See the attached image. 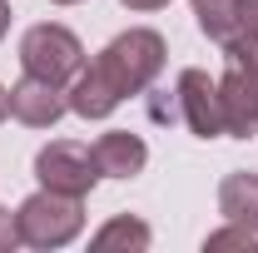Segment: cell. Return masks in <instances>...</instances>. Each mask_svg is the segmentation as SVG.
<instances>
[{
  "label": "cell",
  "instance_id": "cell-1",
  "mask_svg": "<svg viewBox=\"0 0 258 253\" xmlns=\"http://www.w3.org/2000/svg\"><path fill=\"white\" fill-rule=\"evenodd\" d=\"M224 80H219V104H224V134H258V40L238 35L224 45Z\"/></svg>",
  "mask_w": 258,
  "mask_h": 253
},
{
  "label": "cell",
  "instance_id": "cell-2",
  "mask_svg": "<svg viewBox=\"0 0 258 253\" xmlns=\"http://www.w3.org/2000/svg\"><path fill=\"white\" fill-rule=\"evenodd\" d=\"M95 65H99V75L119 90V99L139 95V90L154 85V75L164 70V40L154 30H124L99 50Z\"/></svg>",
  "mask_w": 258,
  "mask_h": 253
},
{
  "label": "cell",
  "instance_id": "cell-3",
  "mask_svg": "<svg viewBox=\"0 0 258 253\" xmlns=\"http://www.w3.org/2000/svg\"><path fill=\"white\" fill-rule=\"evenodd\" d=\"M80 223H85V204L75 194H55V189L30 194L15 209V233L30 248H64L80 233Z\"/></svg>",
  "mask_w": 258,
  "mask_h": 253
},
{
  "label": "cell",
  "instance_id": "cell-4",
  "mask_svg": "<svg viewBox=\"0 0 258 253\" xmlns=\"http://www.w3.org/2000/svg\"><path fill=\"white\" fill-rule=\"evenodd\" d=\"M20 65H25V75L50 80V85L64 90V85L85 70V45L64 30V25H35V30H25V40H20Z\"/></svg>",
  "mask_w": 258,
  "mask_h": 253
},
{
  "label": "cell",
  "instance_id": "cell-5",
  "mask_svg": "<svg viewBox=\"0 0 258 253\" xmlns=\"http://www.w3.org/2000/svg\"><path fill=\"white\" fill-rule=\"evenodd\" d=\"M35 179H40L45 189H55V194L85 199V194L95 189V179H99L95 149H85V144H75V139H55V144H45V149L35 154Z\"/></svg>",
  "mask_w": 258,
  "mask_h": 253
},
{
  "label": "cell",
  "instance_id": "cell-6",
  "mask_svg": "<svg viewBox=\"0 0 258 253\" xmlns=\"http://www.w3.org/2000/svg\"><path fill=\"white\" fill-rule=\"evenodd\" d=\"M179 114L199 139H219L224 134V104H219V85L204 70H184L179 75Z\"/></svg>",
  "mask_w": 258,
  "mask_h": 253
},
{
  "label": "cell",
  "instance_id": "cell-7",
  "mask_svg": "<svg viewBox=\"0 0 258 253\" xmlns=\"http://www.w3.org/2000/svg\"><path fill=\"white\" fill-rule=\"evenodd\" d=\"M64 109H70V99H64V90L50 85V80L25 75V80L10 90V114H15L20 124H30V129H50Z\"/></svg>",
  "mask_w": 258,
  "mask_h": 253
},
{
  "label": "cell",
  "instance_id": "cell-8",
  "mask_svg": "<svg viewBox=\"0 0 258 253\" xmlns=\"http://www.w3.org/2000/svg\"><path fill=\"white\" fill-rule=\"evenodd\" d=\"M144 139L129 134V129H114V134H99L95 139V164H99V179H134L144 169Z\"/></svg>",
  "mask_w": 258,
  "mask_h": 253
},
{
  "label": "cell",
  "instance_id": "cell-9",
  "mask_svg": "<svg viewBox=\"0 0 258 253\" xmlns=\"http://www.w3.org/2000/svg\"><path fill=\"white\" fill-rule=\"evenodd\" d=\"M70 109L75 114H85V119H104L114 104H119V90L99 75V65H90V70H80L75 80H70Z\"/></svg>",
  "mask_w": 258,
  "mask_h": 253
},
{
  "label": "cell",
  "instance_id": "cell-10",
  "mask_svg": "<svg viewBox=\"0 0 258 253\" xmlns=\"http://www.w3.org/2000/svg\"><path fill=\"white\" fill-rule=\"evenodd\" d=\"M219 214L228 223L258 228V174H228L219 189Z\"/></svg>",
  "mask_w": 258,
  "mask_h": 253
},
{
  "label": "cell",
  "instance_id": "cell-11",
  "mask_svg": "<svg viewBox=\"0 0 258 253\" xmlns=\"http://www.w3.org/2000/svg\"><path fill=\"white\" fill-rule=\"evenodd\" d=\"M194 15H199V30L219 45H233L238 40V0H194Z\"/></svg>",
  "mask_w": 258,
  "mask_h": 253
},
{
  "label": "cell",
  "instance_id": "cell-12",
  "mask_svg": "<svg viewBox=\"0 0 258 253\" xmlns=\"http://www.w3.org/2000/svg\"><path fill=\"white\" fill-rule=\"evenodd\" d=\"M95 248L99 253H114V248H134V253H144L149 248V223H139V219H109L104 228L95 233Z\"/></svg>",
  "mask_w": 258,
  "mask_h": 253
},
{
  "label": "cell",
  "instance_id": "cell-13",
  "mask_svg": "<svg viewBox=\"0 0 258 253\" xmlns=\"http://www.w3.org/2000/svg\"><path fill=\"white\" fill-rule=\"evenodd\" d=\"M224 248H258V228H243V223H228L219 233H209L204 238V253H224Z\"/></svg>",
  "mask_w": 258,
  "mask_h": 253
},
{
  "label": "cell",
  "instance_id": "cell-14",
  "mask_svg": "<svg viewBox=\"0 0 258 253\" xmlns=\"http://www.w3.org/2000/svg\"><path fill=\"white\" fill-rule=\"evenodd\" d=\"M238 30L258 40V0H238Z\"/></svg>",
  "mask_w": 258,
  "mask_h": 253
},
{
  "label": "cell",
  "instance_id": "cell-15",
  "mask_svg": "<svg viewBox=\"0 0 258 253\" xmlns=\"http://www.w3.org/2000/svg\"><path fill=\"white\" fill-rule=\"evenodd\" d=\"M15 243H20V233H15V214H5V209H0V253L15 248Z\"/></svg>",
  "mask_w": 258,
  "mask_h": 253
},
{
  "label": "cell",
  "instance_id": "cell-16",
  "mask_svg": "<svg viewBox=\"0 0 258 253\" xmlns=\"http://www.w3.org/2000/svg\"><path fill=\"white\" fill-rule=\"evenodd\" d=\"M129 10H159V5H169V0H124Z\"/></svg>",
  "mask_w": 258,
  "mask_h": 253
},
{
  "label": "cell",
  "instance_id": "cell-17",
  "mask_svg": "<svg viewBox=\"0 0 258 253\" xmlns=\"http://www.w3.org/2000/svg\"><path fill=\"white\" fill-rule=\"evenodd\" d=\"M10 30V5H5V0H0V35Z\"/></svg>",
  "mask_w": 258,
  "mask_h": 253
},
{
  "label": "cell",
  "instance_id": "cell-18",
  "mask_svg": "<svg viewBox=\"0 0 258 253\" xmlns=\"http://www.w3.org/2000/svg\"><path fill=\"white\" fill-rule=\"evenodd\" d=\"M10 114V90H0V119Z\"/></svg>",
  "mask_w": 258,
  "mask_h": 253
},
{
  "label": "cell",
  "instance_id": "cell-19",
  "mask_svg": "<svg viewBox=\"0 0 258 253\" xmlns=\"http://www.w3.org/2000/svg\"><path fill=\"white\" fill-rule=\"evenodd\" d=\"M55 5H80V0H55Z\"/></svg>",
  "mask_w": 258,
  "mask_h": 253
}]
</instances>
